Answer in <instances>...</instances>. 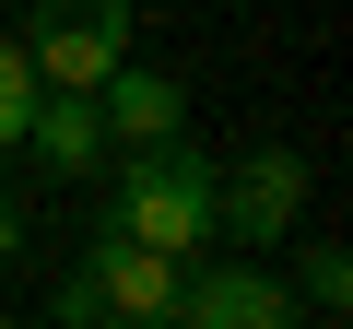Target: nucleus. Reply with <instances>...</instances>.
Segmentation results:
<instances>
[{
	"label": "nucleus",
	"mask_w": 353,
	"mask_h": 329,
	"mask_svg": "<svg viewBox=\"0 0 353 329\" xmlns=\"http://www.w3.org/2000/svg\"><path fill=\"white\" fill-rule=\"evenodd\" d=\"M176 282H189V259H165V247L94 224L83 270L59 282V329H176Z\"/></svg>",
	"instance_id": "1"
},
{
	"label": "nucleus",
	"mask_w": 353,
	"mask_h": 329,
	"mask_svg": "<svg viewBox=\"0 0 353 329\" xmlns=\"http://www.w3.org/2000/svg\"><path fill=\"white\" fill-rule=\"evenodd\" d=\"M106 224L141 235V247H165V259H189V247L212 235V153H189V129L118 153V200H106Z\"/></svg>",
	"instance_id": "2"
},
{
	"label": "nucleus",
	"mask_w": 353,
	"mask_h": 329,
	"mask_svg": "<svg viewBox=\"0 0 353 329\" xmlns=\"http://www.w3.org/2000/svg\"><path fill=\"white\" fill-rule=\"evenodd\" d=\"M24 59H36V83L94 94L130 59V0H36V12H24Z\"/></svg>",
	"instance_id": "3"
},
{
	"label": "nucleus",
	"mask_w": 353,
	"mask_h": 329,
	"mask_svg": "<svg viewBox=\"0 0 353 329\" xmlns=\"http://www.w3.org/2000/svg\"><path fill=\"white\" fill-rule=\"evenodd\" d=\"M294 224H306V153L259 141V153L212 164V235H236V247H283Z\"/></svg>",
	"instance_id": "4"
},
{
	"label": "nucleus",
	"mask_w": 353,
	"mask_h": 329,
	"mask_svg": "<svg viewBox=\"0 0 353 329\" xmlns=\"http://www.w3.org/2000/svg\"><path fill=\"white\" fill-rule=\"evenodd\" d=\"M176 329H306V306L271 270H189L176 282Z\"/></svg>",
	"instance_id": "5"
},
{
	"label": "nucleus",
	"mask_w": 353,
	"mask_h": 329,
	"mask_svg": "<svg viewBox=\"0 0 353 329\" xmlns=\"http://www.w3.org/2000/svg\"><path fill=\"white\" fill-rule=\"evenodd\" d=\"M94 118H106V153H141V141H176V129H189V83H165V71L118 59V71L94 83Z\"/></svg>",
	"instance_id": "6"
},
{
	"label": "nucleus",
	"mask_w": 353,
	"mask_h": 329,
	"mask_svg": "<svg viewBox=\"0 0 353 329\" xmlns=\"http://www.w3.org/2000/svg\"><path fill=\"white\" fill-rule=\"evenodd\" d=\"M24 153L48 164V177H94V153H106V118H94V94H36V118H24Z\"/></svg>",
	"instance_id": "7"
},
{
	"label": "nucleus",
	"mask_w": 353,
	"mask_h": 329,
	"mask_svg": "<svg viewBox=\"0 0 353 329\" xmlns=\"http://www.w3.org/2000/svg\"><path fill=\"white\" fill-rule=\"evenodd\" d=\"M294 306H306V317H341V306H353V259H341L330 235L294 259Z\"/></svg>",
	"instance_id": "8"
},
{
	"label": "nucleus",
	"mask_w": 353,
	"mask_h": 329,
	"mask_svg": "<svg viewBox=\"0 0 353 329\" xmlns=\"http://www.w3.org/2000/svg\"><path fill=\"white\" fill-rule=\"evenodd\" d=\"M36 94H48V83H36V59H24V36H0V153L24 141V118H36Z\"/></svg>",
	"instance_id": "9"
},
{
	"label": "nucleus",
	"mask_w": 353,
	"mask_h": 329,
	"mask_svg": "<svg viewBox=\"0 0 353 329\" xmlns=\"http://www.w3.org/2000/svg\"><path fill=\"white\" fill-rule=\"evenodd\" d=\"M12 247H24V212H12V200H0V259H12Z\"/></svg>",
	"instance_id": "10"
}]
</instances>
